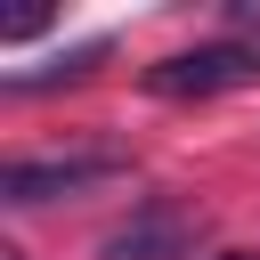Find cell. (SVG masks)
<instances>
[{
  "label": "cell",
  "instance_id": "obj_1",
  "mask_svg": "<svg viewBox=\"0 0 260 260\" xmlns=\"http://www.w3.org/2000/svg\"><path fill=\"white\" fill-rule=\"evenodd\" d=\"M244 81H260V41H203V49L146 65L154 98H219V89H244Z\"/></svg>",
  "mask_w": 260,
  "mask_h": 260
},
{
  "label": "cell",
  "instance_id": "obj_2",
  "mask_svg": "<svg viewBox=\"0 0 260 260\" xmlns=\"http://www.w3.org/2000/svg\"><path fill=\"white\" fill-rule=\"evenodd\" d=\"M195 236H203V211H187V203H138L122 228H106L98 236V260H187L195 252Z\"/></svg>",
  "mask_w": 260,
  "mask_h": 260
},
{
  "label": "cell",
  "instance_id": "obj_3",
  "mask_svg": "<svg viewBox=\"0 0 260 260\" xmlns=\"http://www.w3.org/2000/svg\"><path fill=\"white\" fill-rule=\"evenodd\" d=\"M98 179H122V154H32V162H8L0 171V203L8 211H32V203L81 195Z\"/></svg>",
  "mask_w": 260,
  "mask_h": 260
},
{
  "label": "cell",
  "instance_id": "obj_4",
  "mask_svg": "<svg viewBox=\"0 0 260 260\" xmlns=\"http://www.w3.org/2000/svg\"><path fill=\"white\" fill-rule=\"evenodd\" d=\"M98 65H106V41H81V49L49 57V65H32V73H8V98H32V89H57V81H81V73H98Z\"/></svg>",
  "mask_w": 260,
  "mask_h": 260
},
{
  "label": "cell",
  "instance_id": "obj_5",
  "mask_svg": "<svg viewBox=\"0 0 260 260\" xmlns=\"http://www.w3.org/2000/svg\"><path fill=\"white\" fill-rule=\"evenodd\" d=\"M236 32H252V41H260V0H236Z\"/></svg>",
  "mask_w": 260,
  "mask_h": 260
},
{
  "label": "cell",
  "instance_id": "obj_6",
  "mask_svg": "<svg viewBox=\"0 0 260 260\" xmlns=\"http://www.w3.org/2000/svg\"><path fill=\"white\" fill-rule=\"evenodd\" d=\"M219 260H260V252H219Z\"/></svg>",
  "mask_w": 260,
  "mask_h": 260
}]
</instances>
